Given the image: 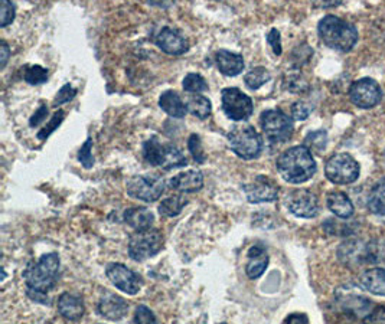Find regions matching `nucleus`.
Returning <instances> with one entry per match:
<instances>
[{"mask_svg":"<svg viewBox=\"0 0 385 324\" xmlns=\"http://www.w3.org/2000/svg\"><path fill=\"white\" fill-rule=\"evenodd\" d=\"M276 166L280 176L293 184L305 183L316 173V162L306 146H294L283 152L279 156Z\"/></svg>","mask_w":385,"mask_h":324,"instance_id":"1","label":"nucleus"},{"mask_svg":"<svg viewBox=\"0 0 385 324\" xmlns=\"http://www.w3.org/2000/svg\"><path fill=\"white\" fill-rule=\"evenodd\" d=\"M60 276V257L55 252L42 255L36 262L28 264L23 279L29 291L35 294H47L55 287Z\"/></svg>","mask_w":385,"mask_h":324,"instance_id":"2","label":"nucleus"},{"mask_svg":"<svg viewBox=\"0 0 385 324\" xmlns=\"http://www.w3.org/2000/svg\"><path fill=\"white\" fill-rule=\"evenodd\" d=\"M318 32L326 46L339 52H350L358 42L357 28L335 15H326L319 22Z\"/></svg>","mask_w":385,"mask_h":324,"instance_id":"3","label":"nucleus"},{"mask_svg":"<svg viewBox=\"0 0 385 324\" xmlns=\"http://www.w3.org/2000/svg\"><path fill=\"white\" fill-rule=\"evenodd\" d=\"M143 157L152 166H159L163 170L185 167L188 159L172 143H160L157 137H150L143 145Z\"/></svg>","mask_w":385,"mask_h":324,"instance_id":"4","label":"nucleus"},{"mask_svg":"<svg viewBox=\"0 0 385 324\" xmlns=\"http://www.w3.org/2000/svg\"><path fill=\"white\" fill-rule=\"evenodd\" d=\"M227 137L231 150L244 160L257 159L263 150L262 137L251 125H235Z\"/></svg>","mask_w":385,"mask_h":324,"instance_id":"5","label":"nucleus"},{"mask_svg":"<svg viewBox=\"0 0 385 324\" xmlns=\"http://www.w3.org/2000/svg\"><path fill=\"white\" fill-rule=\"evenodd\" d=\"M166 181L160 174H138L127 180L125 191L128 196L146 203L156 202L164 192Z\"/></svg>","mask_w":385,"mask_h":324,"instance_id":"6","label":"nucleus"},{"mask_svg":"<svg viewBox=\"0 0 385 324\" xmlns=\"http://www.w3.org/2000/svg\"><path fill=\"white\" fill-rule=\"evenodd\" d=\"M163 247V235L157 229L136 230L128 240V255L133 261L142 262L155 257Z\"/></svg>","mask_w":385,"mask_h":324,"instance_id":"7","label":"nucleus"},{"mask_svg":"<svg viewBox=\"0 0 385 324\" xmlns=\"http://www.w3.org/2000/svg\"><path fill=\"white\" fill-rule=\"evenodd\" d=\"M325 174L335 184H351L359 177V163L348 153H336L328 159Z\"/></svg>","mask_w":385,"mask_h":324,"instance_id":"8","label":"nucleus"},{"mask_svg":"<svg viewBox=\"0 0 385 324\" xmlns=\"http://www.w3.org/2000/svg\"><path fill=\"white\" fill-rule=\"evenodd\" d=\"M263 133L272 143H284L293 134V121L281 110H267L260 117Z\"/></svg>","mask_w":385,"mask_h":324,"instance_id":"9","label":"nucleus"},{"mask_svg":"<svg viewBox=\"0 0 385 324\" xmlns=\"http://www.w3.org/2000/svg\"><path fill=\"white\" fill-rule=\"evenodd\" d=\"M221 103L225 116L233 121H245L252 116L254 104L251 97L238 88H224L221 92Z\"/></svg>","mask_w":385,"mask_h":324,"instance_id":"10","label":"nucleus"},{"mask_svg":"<svg viewBox=\"0 0 385 324\" xmlns=\"http://www.w3.org/2000/svg\"><path fill=\"white\" fill-rule=\"evenodd\" d=\"M106 275L116 289L127 293L128 296L138 294L143 286V280L139 274L118 262L108 264L106 268Z\"/></svg>","mask_w":385,"mask_h":324,"instance_id":"11","label":"nucleus"},{"mask_svg":"<svg viewBox=\"0 0 385 324\" xmlns=\"http://www.w3.org/2000/svg\"><path fill=\"white\" fill-rule=\"evenodd\" d=\"M351 101L364 110L378 106L382 100V89L376 81L371 78H361L352 82L350 88Z\"/></svg>","mask_w":385,"mask_h":324,"instance_id":"12","label":"nucleus"},{"mask_svg":"<svg viewBox=\"0 0 385 324\" xmlns=\"http://www.w3.org/2000/svg\"><path fill=\"white\" fill-rule=\"evenodd\" d=\"M287 209L297 218H315L319 213V201L308 189L291 191L286 198Z\"/></svg>","mask_w":385,"mask_h":324,"instance_id":"13","label":"nucleus"},{"mask_svg":"<svg viewBox=\"0 0 385 324\" xmlns=\"http://www.w3.org/2000/svg\"><path fill=\"white\" fill-rule=\"evenodd\" d=\"M247 201L250 203H263V202H274L279 198V186L266 177V176H255L251 183H247L242 186Z\"/></svg>","mask_w":385,"mask_h":324,"instance_id":"14","label":"nucleus"},{"mask_svg":"<svg viewBox=\"0 0 385 324\" xmlns=\"http://www.w3.org/2000/svg\"><path fill=\"white\" fill-rule=\"evenodd\" d=\"M156 45L167 55H184L189 48L185 36H182L177 29L167 26L162 28L157 33Z\"/></svg>","mask_w":385,"mask_h":324,"instance_id":"15","label":"nucleus"},{"mask_svg":"<svg viewBox=\"0 0 385 324\" xmlns=\"http://www.w3.org/2000/svg\"><path fill=\"white\" fill-rule=\"evenodd\" d=\"M169 188L181 194H195L203 186V174L201 170H188L169 179Z\"/></svg>","mask_w":385,"mask_h":324,"instance_id":"16","label":"nucleus"},{"mask_svg":"<svg viewBox=\"0 0 385 324\" xmlns=\"http://www.w3.org/2000/svg\"><path fill=\"white\" fill-rule=\"evenodd\" d=\"M97 310H99L100 315L104 317L106 320L118 321L123 317H125L127 310H128V304L120 296H116L113 293H106L101 297V300L97 306Z\"/></svg>","mask_w":385,"mask_h":324,"instance_id":"17","label":"nucleus"},{"mask_svg":"<svg viewBox=\"0 0 385 324\" xmlns=\"http://www.w3.org/2000/svg\"><path fill=\"white\" fill-rule=\"evenodd\" d=\"M269 265V255L263 245H254L248 251V264L245 267V272L248 279L257 280L264 274Z\"/></svg>","mask_w":385,"mask_h":324,"instance_id":"18","label":"nucleus"},{"mask_svg":"<svg viewBox=\"0 0 385 324\" xmlns=\"http://www.w3.org/2000/svg\"><path fill=\"white\" fill-rule=\"evenodd\" d=\"M216 64L220 72L227 77H237L244 71L242 55L227 50H220L216 52Z\"/></svg>","mask_w":385,"mask_h":324,"instance_id":"19","label":"nucleus"},{"mask_svg":"<svg viewBox=\"0 0 385 324\" xmlns=\"http://www.w3.org/2000/svg\"><path fill=\"white\" fill-rule=\"evenodd\" d=\"M58 311L65 320L78 321L84 315L85 307L81 297L71 293H64L58 298Z\"/></svg>","mask_w":385,"mask_h":324,"instance_id":"20","label":"nucleus"},{"mask_svg":"<svg viewBox=\"0 0 385 324\" xmlns=\"http://www.w3.org/2000/svg\"><path fill=\"white\" fill-rule=\"evenodd\" d=\"M359 286L375 294L385 297V268H371L361 274Z\"/></svg>","mask_w":385,"mask_h":324,"instance_id":"21","label":"nucleus"},{"mask_svg":"<svg viewBox=\"0 0 385 324\" xmlns=\"http://www.w3.org/2000/svg\"><path fill=\"white\" fill-rule=\"evenodd\" d=\"M159 106L167 116L174 118H184L188 113V107L175 91H164L159 97Z\"/></svg>","mask_w":385,"mask_h":324,"instance_id":"22","label":"nucleus"},{"mask_svg":"<svg viewBox=\"0 0 385 324\" xmlns=\"http://www.w3.org/2000/svg\"><path fill=\"white\" fill-rule=\"evenodd\" d=\"M326 205L337 218L348 219L354 215V203L344 192H330L326 198Z\"/></svg>","mask_w":385,"mask_h":324,"instance_id":"23","label":"nucleus"},{"mask_svg":"<svg viewBox=\"0 0 385 324\" xmlns=\"http://www.w3.org/2000/svg\"><path fill=\"white\" fill-rule=\"evenodd\" d=\"M155 220V215L147 208H130L124 212V222L136 230L150 229Z\"/></svg>","mask_w":385,"mask_h":324,"instance_id":"24","label":"nucleus"},{"mask_svg":"<svg viewBox=\"0 0 385 324\" xmlns=\"http://www.w3.org/2000/svg\"><path fill=\"white\" fill-rule=\"evenodd\" d=\"M368 209L375 215H385V177L375 183L369 198H368Z\"/></svg>","mask_w":385,"mask_h":324,"instance_id":"25","label":"nucleus"},{"mask_svg":"<svg viewBox=\"0 0 385 324\" xmlns=\"http://www.w3.org/2000/svg\"><path fill=\"white\" fill-rule=\"evenodd\" d=\"M186 205H188V201L182 195L169 196L160 202L159 213L166 218H174V216H178Z\"/></svg>","mask_w":385,"mask_h":324,"instance_id":"26","label":"nucleus"},{"mask_svg":"<svg viewBox=\"0 0 385 324\" xmlns=\"http://www.w3.org/2000/svg\"><path fill=\"white\" fill-rule=\"evenodd\" d=\"M272 79V75L269 72V69H266L264 67H257L252 68L251 71H248L244 77V82L247 85L248 89L255 91L262 88L263 85H266L269 81Z\"/></svg>","mask_w":385,"mask_h":324,"instance_id":"27","label":"nucleus"},{"mask_svg":"<svg viewBox=\"0 0 385 324\" xmlns=\"http://www.w3.org/2000/svg\"><path fill=\"white\" fill-rule=\"evenodd\" d=\"M186 107H188V111L198 117L199 120H205L211 116V111H212V106H211V101L203 97V96H192L189 97L188 103H186Z\"/></svg>","mask_w":385,"mask_h":324,"instance_id":"28","label":"nucleus"},{"mask_svg":"<svg viewBox=\"0 0 385 324\" xmlns=\"http://www.w3.org/2000/svg\"><path fill=\"white\" fill-rule=\"evenodd\" d=\"M23 79L30 85L44 84L48 79V69L40 65H29L25 68Z\"/></svg>","mask_w":385,"mask_h":324,"instance_id":"29","label":"nucleus"},{"mask_svg":"<svg viewBox=\"0 0 385 324\" xmlns=\"http://www.w3.org/2000/svg\"><path fill=\"white\" fill-rule=\"evenodd\" d=\"M184 89L188 92H194V94H199V92H203L208 89V84L205 81V78L199 74H188L184 78Z\"/></svg>","mask_w":385,"mask_h":324,"instance_id":"30","label":"nucleus"},{"mask_svg":"<svg viewBox=\"0 0 385 324\" xmlns=\"http://www.w3.org/2000/svg\"><path fill=\"white\" fill-rule=\"evenodd\" d=\"M306 142V147L312 152V150H318V152H322L328 143V134L326 131L323 130H319V131H312L306 135L305 138Z\"/></svg>","mask_w":385,"mask_h":324,"instance_id":"31","label":"nucleus"},{"mask_svg":"<svg viewBox=\"0 0 385 324\" xmlns=\"http://www.w3.org/2000/svg\"><path fill=\"white\" fill-rule=\"evenodd\" d=\"M64 116H65L64 110H58V111L52 116L51 121L38 133V138H39V140H47V138H48V137L60 127V124L64 121Z\"/></svg>","mask_w":385,"mask_h":324,"instance_id":"32","label":"nucleus"},{"mask_svg":"<svg viewBox=\"0 0 385 324\" xmlns=\"http://www.w3.org/2000/svg\"><path fill=\"white\" fill-rule=\"evenodd\" d=\"M188 149L194 157V160L199 164L205 163L206 160V156L203 153V149H202V143H201V137L198 134H192L189 137V140H188Z\"/></svg>","mask_w":385,"mask_h":324,"instance_id":"33","label":"nucleus"},{"mask_svg":"<svg viewBox=\"0 0 385 324\" xmlns=\"http://www.w3.org/2000/svg\"><path fill=\"white\" fill-rule=\"evenodd\" d=\"M91 149H93V140H91V137H89L87 142L82 145V147L78 152V160L85 169H91L94 166V157H93Z\"/></svg>","mask_w":385,"mask_h":324,"instance_id":"34","label":"nucleus"},{"mask_svg":"<svg viewBox=\"0 0 385 324\" xmlns=\"http://www.w3.org/2000/svg\"><path fill=\"white\" fill-rule=\"evenodd\" d=\"M15 5L8 2V0H4L2 6H0V26L6 28L8 25H11L15 19Z\"/></svg>","mask_w":385,"mask_h":324,"instance_id":"35","label":"nucleus"},{"mask_svg":"<svg viewBox=\"0 0 385 324\" xmlns=\"http://www.w3.org/2000/svg\"><path fill=\"white\" fill-rule=\"evenodd\" d=\"M135 324H157V320L150 308L139 306L135 313Z\"/></svg>","mask_w":385,"mask_h":324,"instance_id":"36","label":"nucleus"},{"mask_svg":"<svg viewBox=\"0 0 385 324\" xmlns=\"http://www.w3.org/2000/svg\"><path fill=\"white\" fill-rule=\"evenodd\" d=\"M77 94V89L71 85V84H65L60 91H58V94L57 97L54 99V107H58L64 103H68L71 101Z\"/></svg>","mask_w":385,"mask_h":324,"instance_id":"37","label":"nucleus"},{"mask_svg":"<svg viewBox=\"0 0 385 324\" xmlns=\"http://www.w3.org/2000/svg\"><path fill=\"white\" fill-rule=\"evenodd\" d=\"M311 113H312V107L308 106L305 101H297L291 107V116L294 120H298V121L306 120Z\"/></svg>","mask_w":385,"mask_h":324,"instance_id":"38","label":"nucleus"},{"mask_svg":"<svg viewBox=\"0 0 385 324\" xmlns=\"http://www.w3.org/2000/svg\"><path fill=\"white\" fill-rule=\"evenodd\" d=\"M364 324H385V307L378 306L375 310H372L364 318Z\"/></svg>","mask_w":385,"mask_h":324,"instance_id":"39","label":"nucleus"},{"mask_svg":"<svg viewBox=\"0 0 385 324\" xmlns=\"http://www.w3.org/2000/svg\"><path fill=\"white\" fill-rule=\"evenodd\" d=\"M267 43L270 45V48L273 50V52L277 57L281 55V38H280V32L277 29L270 30V33L267 35Z\"/></svg>","mask_w":385,"mask_h":324,"instance_id":"40","label":"nucleus"},{"mask_svg":"<svg viewBox=\"0 0 385 324\" xmlns=\"http://www.w3.org/2000/svg\"><path fill=\"white\" fill-rule=\"evenodd\" d=\"M47 116H48V108H47V106H40V107L33 113V116L30 117L29 125H30V127H38L40 123H44V121H45Z\"/></svg>","mask_w":385,"mask_h":324,"instance_id":"41","label":"nucleus"},{"mask_svg":"<svg viewBox=\"0 0 385 324\" xmlns=\"http://www.w3.org/2000/svg\"><path fill=\"white\" fill-rule=\"evenodd\" d=\"M11 57V50L5 40L0 42V69H4L9 61Z\"/></svg>","mask_w":385,"mask_h":324,"instance_id":"42","label":"nucleus"},{"mask_svg":"<svg viewBox=\"0 0 385 324\" xmlns=\"http://www.w3.org/2000/svg\"><path fill=\"white\" fill-rule=\"evenodd\" d=\"M287 324H308V317L305 314H291L287 318Z\"/></svg>","mask_w":385,"mask_h":324,"instance_id":"43","label":"nucleus"}]
</instances>
